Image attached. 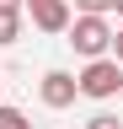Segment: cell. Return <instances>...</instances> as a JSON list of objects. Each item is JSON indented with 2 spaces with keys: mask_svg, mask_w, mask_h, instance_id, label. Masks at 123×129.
<instances>
[{
  "mask_svg": "<svg viewBox=\"0 0 123 129\" xmlns=\"http://www.w3.org/2000/svg\"><path fill=\"white\" fill-rule=\"evenodd\" d=\"M0 129H32V118H27L22 108H11V102H0Z\"/></svg>",
  "mask_w": 123,
  "mask_h": 129,
  "instance_id": "obj_6",
  "label": "cell"
},
{
  "mask_svg": "<svg viewBox=\"0 0 123 129\" xmlns=\"http://www.w3.org/2000/svg\"><path fill=\"white\" fill-rule=\"evenodd\" d=\"M38 97H43V108H54V113H59V108H70L75 97H80V86H75V75H70V70H48V75L38 81Z\"/></svg>",
  "mask_w": 123,
  "mask_h": 129,
  "instance_id": "obj_4",
  "label": "cell"
},
{
  "mask_svg": "<svg viewBox=\"0 0 123 129\" xmlns=\"http://www.w3.org/2000/svg\"><path fill=\"white\" fill-rule=\"evenodd\" d=\"M75 6H80V11H96V16H107V11H112V0H75Z\"/></svg>",
  "mask_w": 123,
  "mask_h": 129,
  "instance_id": "obj_8",
  "label": "cell"
},
{
  "mask_svg": "<svg viewBox=\"0 0 123 129\" xmlns=\"http://www.w3.org/2000/svg\"><path fill=\"white\" fill-rule=\"evenodd\" d=\"M22 38V11H0V43H16Z\"/></svg>",
  "mask_w": 123,
  "mask_h": 129,
  "instance_id": "obj_5",
  "label": "cell"
},
{
  "mask_svg": "<svg viewBox=\"0 0 123 129\" xmlns=\"http://www.w3.org/2000/svg\"><path fill=\"white\" fill-rule=\"evenodd\" d=\"M86 129H123V124L112 118V113H91V118H86Z\"/></svg>",
  "mask_w": 123,
  "mask_h": 129,
  "instance_id": "obj_7",
  "label": "cell"
},
{
  "mask_svg": "<svg viewBox=\"0 0 123 129\" xmlns=\"http://www.w3.org/2000/svg\"><path fill=\"white\" fill-rule=\"evenodd\" d=\"M112 11H118V16H123V0H112Z\"/></svg>",
  "mask_w": 123,
  "mask_h": 129,
  "instance_id": "obj_11",
  "label": "cell"
},
{
  "mask_svg": "<svg viewBox=\"0 0 123 129\" xmlns=\"http://www.w3.org/2000/svg\"><path fill=\"white\" fill-rule=\"evenodd\" d=\"M107 54H112V59H118V64H123V27H118V32H112V48H107Z\"/></svg>",
  "mask_w": 123,
  "mask_h": 129,
  "instance_id": "obj_9",
  "label": "cell"
},
{
  "mask_svg": "<svg viewBox=\"0 0 123 129\" xmlns=\"http://www.w3.org/2000/svg\"><path fill=\"white\" fill-rule=\"evenodd\" d=\"M0 11H22V0H0Z\"/></svg>",
  "mask_w": 123,
  "mask_h": 129,
  "instance_id": "obj_10",
  "label": "cell"
},
{
  "mask_svg": "<svg viewBox=\"0 0 123 129\" xmlns=\"http://www.w3.org/2000/svg\"><path fill=\"white\" fill-rule=\"evenodd\" d=\"M22 11L32 16V27H38V32H64V27H70V16H75V11H70V0H22Z\"/></svg>",
  "mask_w": 123,
  "mask_h": 129,
  "instance_id": "obj_3",
  "label": "cell"
},
{
  "mask_svg": "<svg viewBox=\"0 0 123 129\" xmlns=\"http://www.w3.org/2000/svg\"><path fill=\"white\" fill-rule=\"evenodd\" d=\"M75 86H80V97L107 102V97H118V91H123V64H118L112 54H96V59H86V70L75 75Z\"/></svg>",
  "mask_w": 123,
  "mask_h": 129,
  "instance_id": "obj_2",
  "label": "cell"
},
{
  "mask_svg": "<svg viewBox=\"0 0 123 129\" xmlns=\"http://www.w3.org/2000/svg\"><path fill=\"white\" fill-rule=\"evenodd\" d=\"M70 48L80 59H96V54H107L112 48V22L107 16H96V11H80V16H70Z\"/></svg>",
  "mask_w": 123,
  "mask_h": 129,
  "instance_id": "obj_1",
  "label": "cell"
}]
</instances>
